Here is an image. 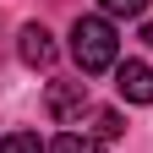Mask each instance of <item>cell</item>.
I'll return each mask as SVG.
<instances>
[{
	"instance_id": "obj_1",
	"label": "cell",
	"mask_w": 153,
	"mask_h": 153,
	"mask_svg": "<svg viewBox=\"0 0 153 153\" xmlns=\"http://www.w3.org/2000/svg\"><path fill=\"white\" fill-rule=\"evenodd\" d=\"M71 60L82 66V76H99L109 66H120V38H115L109 16H76L71 22Z\"/></svg>"
},
{
	"instance_id": "obj_2",
	"label": "cell",
	"mask_w": 153,
	"mask_h": 153,
	"mask_svg": "<svg viewBox=\"0 0 153 153\" xmlns=\"http://www.w3.org/2000/svg\"><path fill=\"white\" fill-rule=\"evenodd\" d=\"M44 109H49L60 126H66V120H82V115H88V82H49Z\"/></svg>"
},
{
	"instance_id": "obj_3",
	"label": "cell",
	"mask_w": 153,
	"mask_h": 153,
	"mask_svg": "<svg viewBox=\"0 0 153 153\" xmlns=\"http://www.w3.org/2000/svg\"><path fill=\"white\" fill-rule=\"evenodd\" d=\"M115 93L126 104H153V66L148 60H120L115 66Z\"/></svg>"
},
{
	"instance_id": "obj_4",
	"label": "cell",
	"mask_w": 153,
	"mask_h": 153,
	"mask_svg": "<svg viewBox=\"0 0 153 153\" xmlns=\"http://www.w3.org/2000/svg\"><path fill=\"white\" fill-rule=\"evenodd\" d=\"M16 55H22L27 66H38V71H44V66H55V55H60V49H55V38L38 27V22H27L22 33H16Z\"/></svg>"
},
{
	"instance_id": "obj_5",
	"label": "cell",
	"mask_w": 153,
	"mask_h": 153,
	"mask_svg": "<svg viewBox=\"0 0 153 153\" xmlns=\"http://www.w3.org/2000/svg\"><path fill=\"white\" fill-rule=\"evenodd\" d=\"M49 153H104L99 137H76V131H60V137L49 142Z\"/></svg>"
},
{
	"instance_id": "obj_6",
	"label": "cell",
	"mask_w": 153,
	"mask_h": 153,
	"mask_svg": "<svg viewBox=\"0 0 153 153\" xmlns=\"http://www.w3.org/2000/svg\"><path fill=\"white\" fill-rule=\"evenodd\" d=\"M0 153H49L38 142V131H11V137H0Z\"/></svg>"
},
{
	"instance_id": "obj_7",
	"label": "cell",
	"mask_w": 153,
	"mask_h": 153,
	"mask_svg": "<svg viewBox=\"0 0 153 153\" xmlns=\"http://www.w3.org/2000/svg\"><path fill=\"white\" fill-rule=\"evenodd\" d=\"M93 131H99V137L109 142V137H120V131H126V120H120L115 109H93Z\"/></svg>"
},
{
	"instance_id": "obj_8",
	"label": "cell",
	"mask_w": 153,
	"mask_h": 153,
	"mask_svg": "<svg viewBox=\"0 0 153 153\" xmlns=\"http://www.w3.org/2000/svg\"><path fill=\"white\" fill-rule=\"evenodd\" d=\"M104 16H142L148 11V0H99Z\"/></svg>"
},
{
	"instance_id": "obj_9",
	"label": "cell",
	"mask_w": 153,
	"mask_h": 153,
	"mask_svg": "<svg viewBox=\"0 0 153 153\" xmlns=\"http://www.w3.org/2000/svg\"><path fill=\"white\" fill-rule=\"evenodd\" d=\"M142 44H148V49H153V22H142Z\"/></svg>"
}]
</instances>
